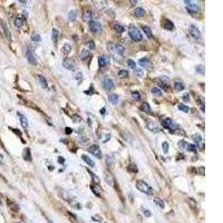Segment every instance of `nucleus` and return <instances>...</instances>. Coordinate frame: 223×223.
<instances>
[{
  "mask_svg": "<svg viewBox=\"0 0 223 223\" xmlns=\"http://www.w3.org/2000/svg\"><path fill=\"white\" fill-rule=\"evenodd\" d=\"M27 59H28V61L30 62L31 65H37L36 56L33 55V53H32L31 49H28V50H27Z\"/></svg>",
  "mask_w": 223,
  "mask_h": 223,
  "instance_id": "obj_12",
  "label": "nucleus"
},
{
  "mask_svg": "<svg viewBox=\"0 0 223 223\" xmlns=\"http://www.w3.org/2000/svg\"><path fill=\"white\" fill-rule=\"evenodd\" d=\"M152 94L155 95V96H161L162 95V90L157 87H153L152 88Z\"/></svg>",
  "mask_w": 223,
  "mask_h": 223,
  "instance_id": "obj_39",
  "label": "nucleus"
},
{
  "mask_svg": "<svg viewBox=\"0 0 223 223\" xmlns=\"http://www.w3.org/2000/svg\"><path fill=\"white\" fill-rule=\"evenodd\" d=\"M134 70H135V72H136V75H137V76H138V77H142V76L144 75V72H143V68H137V67H136V68H135V69H134Z\"/></svg>",
  "mask_w": 223,
  "mask_h": 223,
  "instance_id": "obj_46",
  "label": "nucleus"
},
{
  "mask_svg": "<svg viewBox=\"0 0 223 223\" xmlns=\"http://www.w3.org/2000/svg\"><path fill=\"white\" fill-rule=\"evenodd\" d=\"M162 125L164 126L165 128H167L169 131H176V129H180L178 125H176L172 118H165V120L162 121Z\"/></svg>",
  "mask_w": 223,
  "mask_h": 223,
  "instance_id": "obj_5",
  "label": "nucleus"
},
{
  "mask_svg": "<svg viewBox=\"0 0 223 223\" xmlns=\"http://www.w3.org/2000/svg\"><path fill=\"white\" fill-rule=\"evenodd\" d=\"M138 64H140V66L142 67H148V65H150V59L148 58H146V57H144V58H141L140 60H138Z\"/></svg>",
  "mask_w": 223,
  "mask_h": 223,
  "instance_id": "obj_18",
  "label": "nucleus"
},
{
  "mask_svg": "<svg viewBox=\"0 0 223 223\" xmlns=\"http://www.w3.org/2000/svg\"><path fill=\"white\" fill-rule=\"evenodd\" d=\"M76 17H77V12H76L75 10H73V11H70V12H69L68 19H69V21H75Z\"/></svg>",
  "mask_w": 223,
  "mask_h": 223,
  "instance_id": "obj_36",
  "label": "nucleus"
},
{
  "mask_svg": "<svg viewBox=\"0 0 223 223\" xmlns=\"http://www.w3.org/2000/svg\"><path fill=\"white\" fill-rule=\"evenodd\" d=\"M15 25H16V27H18V28H21L22 26H24V19L22 18H17L16 20H15Z\"/></svg>",
  "mask_w": 223,
  "mask_h": 223,
  "instance_id": "obj_33",
  "label": "nucleus"
},
{
  "mask_svg": "<svg viewBox=\"0 0 223 223\" xmlns=\"http://www.w3.org/2000/svg\"><path fill=\"white\" fill-rule=\"evenodd\" d=\"M133 15L135 17H143L144 15H145V10L143 9V8H136L135 10H134V12H133Z\"/></svg>",
  "mask_w": 223,
  "mask_h": 223,
  "instance_id": "obj_20",
  "label": "nucleus"
},
{
  "mask_svg": "<svg viewBox=\"0 0 223 223\" xmlns=\"http://www.w3.org/2000/svg\"><path fill=\"white\" fill-rule=\"evenodd\" d=\"M136 187L140 190L141 192L145 193V194H152L153 193V189L148 185L146 182L144 181H137L136 182Z\"/></svg>",
  "mask_w": 223,
  "mask_h": 223,
  "instance_id": "obj_3",
  "label": "nucleus"
},
{
  "mask_svg": "<svg viewBox=\"0 0 223 223\" xmlns=\"http://www.w3.org/2000/svg\"><path fill=\"white\" fill-rule=\"evenodd\" d=\"M194 141H195L196 143H200L201 141H202V137H201L200 134H195V135H194Z\"/></svg>",
  "mask_w": 223,
  "mask_h": 223,
  "instance_id": "obj_51",
  "label": "nucleus"
},
{
  "mask_svg": "<svg viewBox=\"0 0 223 223\" xmlns=\"http://www.w3.org/2000/svg\"><path fill=\"white\" fill-rule=\"evenodd\" d=\"M142 211H143V213H144V215H145L146 218L151 217V212L148 211V210H146V209H142Z\"/></svg>",
  "mask_w": 223,
  "mask_h": 223,
  "instance_id": "obj_53",
  "label": "nucleus"
},
{
  "mask_svg": "<svg viewBox=\"0 0 223 223\" xmlns=\"http://www.w3.org/2000/svg\"><path fill=\"white\" fill-rule=\"evenodd\" d=\"M70 132H72V131H70V128H69V127H67V128H66V133H67V134H69Z\"/></svg>",
  "mask_w": 223,
  "mask_h": 223,
  "instance_id": "obj_59",
  "label": "nucleus"
},
{
  "mask_svg": "<svg viewBox=\"0 0 223 223\" xmlns=\"http://www.w3.org/2000/svg\"><path fill=\"white\" fill-rule=\"evenodd\" d=\"M88 151H89V153L94 154V155H95L97 158H100V157H102V156H103L102 152H100L99 147L97 146V145H92V146L88 148Z\"/></svg>",
  "mask_w": 223,
  "mask_h": 223,
  "instance_id": "obj_10",
  "label": "nucleus"
},
{
  "mask_svg": "<svg viewBox=\"0 0 223 223\" xmlns=\"http://www.w3.org/2000/svg\"><path fill=\"white\" fill-rule=\"evenodd\" d=\"M87 95H93V87H90V90H87L86 92Z\"/></svg>",
  "mask_w": 223,
  "mask_h": 223,
  "instance_id": "obj_56",
  "label": "nucleus"
},
{
  "mask_svg": "<svg viewBox=\"0 0 223 223\" xmlns=\"http://www.w3.org/2000/svg\"><path fill=\"white\" fill-rule=\"evenodd\" d=\"M184 88H185L184 83H182L181 80H175V83H174V89L175 90L180 92V90H183Z\"/></svg>",
  "mask_w": 223,
  "mask_h": 223,
  "instance_id": "obj_15",
  "label": "nucleus"
},
{
  "mask_svg": "<svg viewBox=\"0 0 223 223\" xmlns=\"http://www.w3.org/2000/svg\"><path fill=\"white\" fill-rule=\"evenodd\" d=\"M132 95H133V98L135 99V100H140L141 96H140V93H138V92H133Z\"/></svg>",
  "mask_w": 223,
  "mask_h": 223,
  "instance_id": "obj_48",
  "label": "nucleus"
},
{
  "mask_svg": "<svg viewBox=\"0 0 223 223\" xmlns=\"http://www.w3.org/2000/svg\"><path fill=\"white\" fill-rule=\"evenodd\" d=\"M79 57H80L81 60H85V59H87V58L89 57V51H88L87 49H83V50L80 51Z\"/></svg>",
  "mask_w": 223,
  "mask_h": 223,
  "instance_id": "obj_23",
  "label": "nucleus"
},
{
  "mask_svg": "<svg viewBox=\"0 0 223 223\" xmlns=\"http://www.w3.org/2000/svg\"><path fill=\"white\" fill-rule=\"evenodd\" d=\"M108 48H109V50H114L115 53L120 56H123L125 53V48L121 44H108Z\"/></svg>",
  "mask_w": 223,
  "mask_h": 223,
  "instance_id": "obj_6",
  "label": "nucleus"
},
{
  "mask_svg": "<svg viewBox=\"0 0 223 223\" xmlns=\"http://www.w3.org/2000/svg\"><path fill=\"white\" fill-rule=\"evenodd\" d=\"M103 87L105 90H112L114 88V81L108 77H105L103 79Z\"/></svg>",
  "mask_w": 223,
  "mask_h": 223,
  "instance_id": "obj_8",
  "label": "nucleus"
},
{
  "mask_svg": "<svg viewBox=\"0 0 223 223\" xmlns=\"http://www.w3.org/2000/svg\"><path fill=\"white\" fill-rule=\"evenodd\" d=\"M199 171L201 172V174H202V175H204V167H200Z\"/></svg>",
  "mask_w": 223,
  "mask_h": 223,
  "instance_id": "obj_57",
  "label": "nucleus"
},
{
  "mask_svg": "<svg viewBox=\"0 0 223 223\" xmlns=\"http://www.w3.org/2000/svg\"><path fill=\"white\" fill-rule=\"evenodd\" d=\"M76 78H77V79H81V78H83V74H81V73H78L77 76H76Z\"/></svg>",
  "mask_w": 223,
  "mask_h": 223,
  "instance_id": "obj_55",
  "label": "nucleus"
},
{
  "mask_svg": "<svg viewBox=\"0 0 223 223\" xmlns=\"http://www.w3.org/2000/svg\"><path fill=\"white\" fill-rule=\"evenodd\" d=\"M141 109H142L144 113H146V114H152V109H151L150 104L148 103H143L142 105H141Z\"/></svg>",
  "mask_w": 223,
  "mask_h": 223,
  "instance_id": "obj_16",
  "label": "nucleus"
},
{
  "mask_svg": "<svg viewBox=\"0 0 223 223\" xmlns=\"http://www.w3.org/2000/svg\"><path fill=\"white\" fill-rule=\"evenodd\" d=\"M89 175L92 176V178H93V181H94V183H96V184H99V182H100V180H99V177L96 175L95 173H93V172H89Z\"/></svg>",
  "mask_w": 223,
  "mask_h": 223,
  "instance_id": "obj_38",
  "label": "nucleus"
},
{
  "mask_svg": "<svg viewBox=\"0 0 223 223\" xmlns=\"http://www.w3.org/2000/svg\"><path fill=\"white\" fill-rule=\"evenodd\" d=\"M58 36H59V31L57 30V29H53V33H51V38H53V41L54 43H57L58 40Z\"/></svg>",
  "mask_w": 223,
  "mask_h": 223,
  "instance_id": "obj_28",
  "label": "nucleus"
},
{
  "mask_svg": "<svg viewBox=\"0 0 223 223\" xmlns=\"http://www.w3.org/2000/svg\"><path fill=\"white\" fill-rule=\"evenodd\" d=\"M108 57L107 56H100V57H98V66L100 67V68H103V67H105L106 64L108 62Z\"/></svg>",
  "mask_w": 223,
  "mask_h": 223,
  "instance_id": "obj_13",
  "label": "nucleus"
},
{
  "mask_svg": "<svg viewBox=\"0 0 223 223\" xmlns=\"http://www.w3.org/2000/svg\"><path fill=\"white\" fill-rule=\"evenodd\" d=\"M177 108L180 109V110H182V112H184V113H189L190 112V108L187 106H185V105H183V104H178L177 105Z\"/></svg>",
  "mask_w": 223,
  "mask_h": 223,
  "instance_id": "obj_37",
  "label": "nucleus"
},
{
  "mask_svg": "<svg viewBox=\"0 0 223 223\" xmlns=\"http://www.w3.org/2000/svg\"><path fill=\"white\" fill-rule=\"evenodd\" d=\"M95 3H96V5H95L96 8H97V9H102V8H104V7L106 6L107 2L106 1H98V2H95Z\"/></svg>",
  "mask_w": 223,
  "mask_h": 223,
  "instance_id": "obj_41",
  "label": "nucleus"
},
{
  "mask_svg": "<svg viewBox=\"0 0 223 223\" xmlns=\"http://www.w3.org/2000/svg\"><path fill=\"white\" fill-rule=\"evenodd\" d=\"M114 30L116 32H118V33H122L123 31H124V27H123L122 25H120V24H115L114 25Z\"/></svg>",
  "mask_w": 223,
  "mask_h": 223,
  "instance_id": "obj_31",
  "label": "nucleus"
},
{
  "mask_svg": "<svg viewBox=\"0 0 223 223\" xmlns=\"http://www.w3.org/2000/svg\"><path fill=\"white\" fill-rule=\"evenodd\" d=\"M154 203H155L158 207H161V209H164V207H165L164 202H163V200H162V199H159V198H155V199H154Z\"/></svg>",
  "mask_w": 223,
  "mask_h": 223,
  "instance_id": "obj_24",
  "label": "nucleus"
},
{
  "mask_svg": "<svg viewBox=\"0 0 223 223\" xmlns=\"http://www.w3.org/2000/svg\"><path fill=\"white\" fill-rule=\"evenodd\" d=\"M147 128L150 129L151 132H153V133H158L159 132V128L154 124V123H147Z\"/></svg>",
  "mask_w": 223,
  "mask_h": 223,
  "instance_id": "obj_19",
  "label": "nucleus"
},
{
  "mask_svg": "<svg viewBox=\"0 0 223 223\" xmlns=\"http://www.w3.org/2000/svg\"><path fill=\"white\" fill-rule=\"evenodd\" d=\"M187 151H191V152H194V153H196V147H195V145L189 144V146H187Z\"/></svg>",
  "mask_w": 223,
  "mask_h": 223,
  "instance_id": "obj_50",
  "label": "nucleus"
},
{
  "mask_svg": "<svg viewBox=\"0 0 223 223\" xmlns=\"http://www.w3.org/2000/svg\"><path fill=\"white\" fill-rule=\"evenodd\" d=\"M70 50H72V47H70V45L65 44L64 46H62L61 51H62V54H64V55H68V54L70 53Z\"/></svg>",
  "mask_w": 223,
  "mask_h": 223,
  "instance_id": "obj_25",
  "label": "nucleus"
},
{
  "mask_svg": "<svg viewBox=\"0 0 223 223\" xmlns=\"http://www.w3.org/2000/svg\"><path fill=\"white\" fill-rule=\"evenodd\" d=\"M142 30L144 31V33L146 35V37L148 39L152 38V31H151L150 27H147V26H142Z\"/></svg>",
  "mask_w": 223,
  "mask_h": 223,
  "instance_id": "obj_21",
  "label": "nucleus"
},
{
  "mask_svg": "<svg viewBox=\"0 0 223 223\" xmlns=\"http://www.w3.org/2000/svg\"><path fill=\"white\" fill-rule=\"evenodd\" d=\"M90 189H92V191L94 192L96 195H98V196L100 195V192H102V190H100L99 187H96L95 185H92V186H90Z\"/></svg>",
  "mask_w": 223,
  "mask_h": 223,
  "instance_id": "obj_42",
  "label": "nucleus"
},
{
  "mask_svg": "<svg viewBox=\"0 0 223 223\" xmlns=\"http://www.w3.org/2000/svg\"><path fill=\"white\" fill-rule=\"evenodd\" d=\"M105 180H106V182L108 183L110 186H114V183H115V181H114V177H113V175L109 173V172H105Z\"/></svg>",
  "mask_w": 223,
  "mask_h": 223,
  "instance_id": "obj_14",
  "label": "nucleus"
},
{
  "mask_svg": "<svg viewBox=\"0 0 223 223\" xmlns=\"http://www.w3.org/2000/svg\"><path fill=\"white\" fill-rule=\"evenodd\" d=\"M62 65H64L65 68L68 69V70H74L75 69V61H74L73 59H70V58H65L64 61H62Z\"/></svg>",
  "mask_w": 223,
  "mask_h": 223,
  "instance_id": "obj_9",
  "label": "nucleus"
},
{
  "mask_svg": "<svg viewBox=\"0 0 223 223\" xmlns=\"http://www.w3.org/2000/svg\"><path fill=\"white\" fill-rule=\"evenodd\" d=\"M183 99L185 100V102H189V99H190V95H189V93H186L184 96H183Z\"/></svg>",
  "mask_w": 223,
  "mask_h": 223,
  "instance_id": "obj_54",
  "label": "nucleus"
},
{
  "mask_svg": "<svg viewBox=\"0 0 223 223\" xmlns=\"http://www.w3.org/2000/svg\"><path fill=\"white\" fill-rule=\"evenodd\" d=\"M31 40H32V41H36V43H39L40 40H41V37L39 36V33L33 32L32 35H31Z\"/></svg>",
  "mask_w": 223,
  "mask_h": 223,
  "instance_id": "obj_34",
  "label": "nucleus"
},
{
  "mask_svg": "<svg viewBox=\"0 0 223 223\" xmlns=\"http://www.w3.org/2000/svg\"><path fill=\"white\" fill-rule=\"evenodd\" d=\"M190 33L194 37L195 39H201V32L199 30L198 27H195V26H190Z\"/></svg>",
  "mask_w": 223,
  "mask_h": 223,
  "instance_id": "obj_11",
  "label": "nucleus"
},
{
  "mask_svg": "<svg viewBox=\"0 0 223 223\" xmlns=\"http://www.w3.org/2000/svg\"><path fill=\"white\" fill-rule=\"evenodd\" d=\"M20 123H21V126L24 128H27L28 127V120L25 116H21L20 117Z\"/></svg>",
  "mask_w": 223,
  "mask_h": 223,
  "instance_id": "obj_35",
  "label": "nucleus"
},
{
  "mask_svg": "<svg viewBox=\"0 0 223 223\" xmlns=\"http://www.w3.org/2000/svg\"><path fill=\"white\" fill-rule=\"evenodd\" d=\"M184 3H185V6H186L187 11L191 15H195V13H198L200 11V7L198 5V2L191 1V0H185Z\"/></svg>",
  "mask_w": 223,
  "mask_h": 223,
  "instance_id": "obj_2",
  "label": "nucleus"
},
{
  "mask_svg": "<svg viewBox=\"0 0 223 223\" xmlns=\"http://www.w3.org/2000/svg\"><path fill=\"white\" fill-rule=\"evenodd\" d=\"M81 158H83L84 161L86 162L87 164H88L89 166H90V167H94V166H95V162L93 161V159H92L90 157H88L87 155H85V154H84V155H81Z\"/></svg>",
  "mask_w": 223,
  "mask_h": 223,
  "instance_id": "obj_17",
  "label": "nucleus"
},
{
  "mask_svg": "<svg viewBox=\"0 0 223 223\" xmlns=\"http://www.w3.org/2000/svg\"><path fill=\"white\" fill-rule=\"evenodd\" d=\"M38 80L40 81V85L44 87V88H47V80L45 79V77L41 75H38Z\"/></svg>",
  "mask_w": 223,
  "mask_h": 223,
  "instance_id": "obj_30",
  "label": "nucleus"
},
{
  "mask_svg": "<svg viewBox=\"0 0 223 223\" xmlns=\"http://www.w3.org/2000/svg\"><path fill=\"white\" fill-rule=\"evenodd\" d=\"M86 46H87L88 49H90V50H94L95 49V44H94L93 40H88V41L86 43Z\"/></svg>",
  "mask_w": 223,
  "mask_h": 223,
  "instance_id": "obj_43",
  "label": "nucleus"
},
{
  "mask_svg": "<svg viewBox=\"0 0 223 223\" xmlns=\"http://www.w3.org/2000/svg\"><path fill=\"white\" fill-rule=\"evenodd\" d=\"M158 85H159V87H162L163 89H164V90H167V89H169V88H167V86H166V85H165L164 83H163L162 80H161V81H158Z\"/></svg>",
  "mask_w": 223,
  "mask_h": 223,
  "instance_id": "obj_52",
  "label": "nucleus"
},
{
  "mask_svg": "<svg viewBox=\"0 0 223 223\" xmlns=\"http://www.w3.org/2000/svg\"><path fill=\"white\" fill-rule=\"evenodd\" d=\"M88 26H89V29L90 31H93L94 33H98L102 31V25L97 21H89L88 22Z\"/></svg>",
  "mask_w": 223,
  "mask_h": 223,
  "instance_id": "obj_7",
  "label": "nucleus"
},
{
  "mask_svg": "<svg viewBox=\"0 0 223 223\" xmlns=\"http://www.w3.org/2000/svg\"><path fill=\"white\" fill-rule=\"evenodd\" d=\"M127 65L129 66V68H132V69H135L136 68V62L134 61V60H132V59H128V60H127Z\"/></svg>",
  "mask_w": 223,
  "mask_h": 223,
  "instance_id": "obj_45",
  "label": "nucleus"
},
{
  "mask_svg": "<svg viewBox=\"0 0 223 223\" xmlns=\"http://www.w3.org/2000/svg\"><path fill=\"white\" fill-rule=\"evenodd\" d=\"M162 147H163V152H164V153H167V152H169V143L167 142H164L162 144Z\"/></svg>",
  "mask_w": 223,
  "mask_h": 223,
  "instance_id": "obj_47",
  "label": "nucleus"
},
{
  "mask_svg": "<svg viewBox=\"0 0 223 223\" xmlns=\"http://www.w3.org/2000/svg\"><path fill=\"white\" fill-rule=\"evenodd\" d=\"M187 146H189V143H186L185 141H180V142H178V147L182 148V150L187 148Z\"/></svg>",
  "mask_w": 223,
  "mask_h": 223,
  "instance_id": "obj_40",
  "label": "nucleus"
},
{
  "mask_svg": "<svg viewBox=\"0 0 223 223\" xmlns=\"http://www.w3.org/2000/svg\"><path fill=\"white\" fill-rule=\"evenodd\" d=\"M106 164L109 167H112L114 165V156L113 155H107L106 156Z\"/></svg>",
  "mask_w": 223,
  "mask_h": 223,
  "instance_id": "obj_27",
  "label": "nucleus"
},
{
  "mask_svg": "<svg viewBox=\"0 0 223 223\" xmlns=\"http://www.w3.org/2000/svg\"><path fill=\"white\" fill-rule=\"evenodd\" d=\"M195 69H196V72H199V73H201V74L204 73V66H203V65H198Z\"/></svg>",
  "mask_w": 223,
  "mask_h": 223,
  "instance_id": "obj_49",
  "label": "nucleus"
},
{
  "mask_svg": "<svg viewBox=\"0 0 223 223\" xmlns=\"http://www.w3.org/2000/svg\"><path fill=\"white\" fill-rule=\"evenodd\" d=\"M100 114H102V115L105 114V108H102V109H100Z\"/></svg>",
  "mask_w": 223,
  "mask_h": 223,
  "instance_id": "obj_58",
  "label": "nucleus"
},
{
  "mask_svg": "<svg viewBox=\"0 0 223 223\" xmlns=\"http://www.w3.org/2000/svg\"><path fill=\"white\" fill-rule=\"evenodd\" d=\"M164 28L166 29V30H173V29H174L173 22L170 21V20H166V21L164 22Z\"/></svg>",
  "mask_w": 223,
  "mask_h": 223,
  "instance_id": "obj_26",
  "label": "nucleus"
},
{
  "mask_svg": "<svg viewBox=\"0 0 223 223\" xmlns=\"http://www.w3.org/2000/svg\"><path fill=\"white\" fill-rule=\"evenodd\" d=\"M0 31H1L3 37H5V38L10 43L11 41V33L9 31L8 25H7L6 21H3V20H0Z\"/></svg>",
  "mask_w": 223,
  "mask_h": 223,
  "instance_id": "obj_4",
  "label": "nucleus"
},
{
  "mask_svg": "<svg viewBox=\"0 0 223 223\" xmlns=\"http://www.w3.org/2000/svg\"><path fill=\"white\" fill-rule=\"evenodd\" d=\"M83 18H84V20H86V21H92V18H93L92 11H86V12L83 15Z\"/></svg>",
  "mask_w": 223,
  "mask_h": 223,
  "instance_id": "obj_29",
  "label": "nucleus"
},
{
  "mask_svg": "<svg viewBox=\"0 0 223 223\" xmlns=\"http://www.w3.org/2000/svg\"><path fill=\"white\" fill-rule=\"evenodd\" d=\"M108 99H109V102L113 104V105H115V104L118 103V95L117 94H110L108 96Z\"/></svg>",
  "mask_w": 223,
  "mask_h": 223,
  "instance_id": "obj_22",
  "label": "nucleus"
},
{
  "mask_svg": "<svg viewBox=\"0 0 223 223\" xmlns=\"http://www.w3.org/2000/svg\"><path fill=\"white\" fill-rule=\"evenodd\" d=\"M128 33H129V37H131L134 41H142V40H143L142 32H141L134 25H129Z\"/></svg>",
  "mask_w": 223,
  "mask_h": 223,
  "instance_id": "obj_1",
  "label": "nucleus"
},
{
  "mask_svg": "<svg viewBox=\"0 0 223 223\" xmlns=\"http://www.w3.org/2000/svg\"><path fill=\"white\" fill-rule=\"evenodd\" d=\"M118 77L120 78H127L128 77V70H125V69L120 70V72H118Z\"/></svg>",
  "mask_w": 223,
  "mask_h": 223,
  "instance_id": "obj_32",
  "label": "nucleus"
},
{
  "mask_svg": "<svg viewBox=\"0 0 223 223\" xmlns=\"http://www.w3.org/2000/svg\"><path fill=\"white\" fill-rule=\"evenodd\" d=\"M187 202H189L190 205H191L192 209H196V207H198V205H196V202H194V200H193V199L189 198L187 199Z\"/></svg>",
  "mask_w": 223,
  "mask_h": 223,
  "instance_id": "obj_44",
  "label": "nucleus"
}]
</instances>
